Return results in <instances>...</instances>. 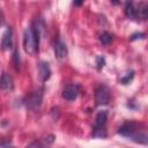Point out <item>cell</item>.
<instances>
[{
	"label": "cell",
	"instance_id": "6da1fadb",
	"mask_svg": "<svg viewBox=\"0 0 148 148\" xmlns=\"http://www.w3.org/2000/svg\"><path fill=\"white\" fill-rule=\"evenodd\" d=\"M118 133L125 138H128L134 142L142 143V145L148 143L147 130L142 124L134 123V121H126L119 127Z\"/></svg>",
	"mask_w": 148,
	"mask_h": 148
},
{
	"label": "cell",
	"instance_id": "7a4b0ae2",
	"mask_svg": "<svg viewBox=\"0 0 148 148\" xmlns=\"http://www.w3.org/2000/svg\"><path fill=\"white\" fill-rule=\"evenodd\" d=\"M39 36H40V32L36 29V27H29V28H27L24 30L23 47H24V51L28 54L35 56L38 52Z\"/></svg>",
	"mask_w": 148,
	"mask_h": 148
},
{
	"label": "cell",
	"instance_id": "3957f363",
	"mask_svg": "<svg viewBox=\"0 0 148 148\" xmlns=\"http://www.w3.org/2000/svg\"><path fill=\"white\" fill-rule=\"evenodd\" d=\"M95 102L97 105H106L110 102V89L106 86L102 84L96 89Z\"/></svg>",
	"mask_w": 148,
	"mask_h": 148
},
{
	"label": "cell",
	"instance_id": "277c9868",
	"mask_svg": "<svg viewBox=\"0 0 148 148\" xmlns=\"http://www.w3.org/2000/svg\"><path fill=\"white\" fill-rule=\"evenodd\" d=\"M42 101H43V92H42V90H37L27 97L25 105H27V108H29L31 110H36L40 106Z\"/></svg>",
	"mask_w": 148,
	"mask_h": 148
},
{
	"label": "cell",
	"instance_id": "5b68a950",
	"mask_svg": "<svg viewBox=\"0 0 148 148\" xmlns=\"http://www.w3.org/2000/svg\"><path fill=\"white\" fill-rule=\"evenodd\" d=\"M79 94V86L75 83H69L67 84L64 90H62V97L67 101H74L76 99Z\"/></svg>",
	"mask_w": 148,
	"mask_h": 148
},
{
	"label": "cell",
	"instance_id": "8992f818",
	"mask_svg": "<svg viewBox=\"0 0 148 148\" xmlns=\"http://www.w3.org/2000/svg\"><path fill=\"white\" fill-rule=\"evenodd\" d=\"M1 47L2 50H9L13 47V30L12 28H7L2 35L1 39Z\"/></svg>",
	"mask_w": 148,
	"mask_h": 148
},
{
	"label": "cell",
	"instance_id": "52a82bcc",
	"mask_svg": "<svg viewBox=\"0 0 148 148\" xmlns=\"http://www.w3.org/2000/svg\"><path fill=\"white\" fill-rule=\"evenodd\" d=\"M14 88V80L13 77L7 74V73H3L0 77V89L1 90H5V91H10L13 90Z\"/></svg>",
	"mask_w": 148,
	"mask_h": 148
},
{
	"label": "cell",
	"instance_id": "ba28073f",
	"mask_svg": "<svg viewBox=\"0 0 148 148\" xmlns=\"http://www.w3.org/2000/svg\"><path fill=\"white\" fill-rule=\"evenodd\" d=\"M67 53H68V50H67L66 44L62 40H58L54 44V54H56V57L59 60H62L67 57Z\"/></svg>",
	"mask_w": 148,
	"mask_h": 148
},
{
	"label": "cell",
	"instance_id": "9c48e42d",
	"mask_svg": "<svg viewBox=\"0 0 148 148\" xmlns=\"http://www.w3.org/2000/svg\"><path fill=\"white\" fill-rule=\"evenodd\" d=\"M39 75H40V79L43 82H46L50 76H51V68H50V65L49 62L46 61H42L40 65H39Z\"/></svg>",
	"mask_w": 148,
	"mask_h": 148
},
{
	"label": "cell",
	"instance_id": "30bf717a",
	"mask_svg": "<svg viewBox=\"0 0 148 148\" xmlns=\"http://www.w3.org/2000/svg\"><path fill=\"white\" fill-rule=\"evenodd\" d=\"M106 120H108V111H105V110L99 111L96 116L95 128H105Z\"/></svg>",
	"mask_w": 148,
	"mask_h": 148
},
{
	"label": "cell",
	"instance_id": "8fae6325",
	"mask_svg": "<svg viewBox=\"0 0 148 148\" xmlns=\"http://www.w3.org/2000/svg\"><path fill=\"white\" fill-rule=\"evenodd\" d=\"M125 15L131 18V20H135L138 17V13H136V6L134 5V2L132 0H128L126 2L125 6Z\"/></svg>",
	"mask_w": 148,
	"mask_h": 148
},
{
	"label": "cell",
	"instance_id": "7c38bea8",
	"mask_svg": "<svg viewBox=\"0 0 148 148\" xmlns=\"http://www.w3.org/2000/svg\"><path fill=\"white\" fill-rule=\"evenodd\" d=\"M136 13H138V17L146 20L147 18V14H148V9H147V5L145 2L139 3V6H136Z\"/></svg>",
	"mask_w": 148,
	"mask_h": 148
},
{
	"label": "cell",
	"instance_id": "4fadbf2b",
	"mask_svg": "<svg viewBox=\"0 0 148 148\" xmlns=\"http://www.w3.org/2000/svg\"><path fill=\"white\" fill-rule=\"evenodd\" d=\"M99 40L103 45H110L113 42V35L109 31H104L102 32V35L99 36Z\"/></svg>",
	"mask_w": 148,
	"mask_h": 148
},
{
	"label": "cell",
	"instance_id": "5bb4252c",
	"mask_svg": "<svg viewBox=\"0 0 148 148\" xmlns=\"http://www.w3.org/2000/svg\"><path fill=\"white\" fill-rule=\"evenodd\" d=\"M133 77H134V72H133V71H131V72L126 73L124 76H121V77H120V82H121L123 84H128V83L133 80Z\"/></svg>",
	"mask_w": 148,
	"mask_h": 148
},
{
	"label": "cell",
	"instance_id": "9a60e30c",
	"mask_svg": "<svg viewBox=\"0 0 148 148\" xmlns=\"http://www.w3.org/2000/svg\"><path fill=\"white\" fill-rule=\"evenodd\" d=\"M13 59H14L15 67H16V68H18V66H20V53H18V50H17V49H15V51H14Z\"/></svg>",
	"mask_w": 148,
	"mask_h": 148
},
{
	"label": "cell",
	"instance_id": "2e32d148",
	"mask_svg": "<svg viewBox=\"0 0 148 148\" xmlns=\"http://www.w3.org/2000/svg\"><path fill=\"white\" fill-rule=\"evenodd\" d=\"M96 65H97V68L98 69H102L103 67H104V65H105V59L103 58V57H97L96 58Z\"/></svg>",
	"mask_w": 148,
	"mask_h": 148
},
{
	"label": "cell",
	"instance_id": "e0dca14e",
	"mask_svg": "<svg viewBox=\"0 0 148 148\" xmlns=\"http://www.w3.org/2000/svg\"><path fill=\"white\" fill-rule=\"evenodd\" d=\"M138 38H141V39L145 38V34H135V35H133L130 39H131V40H134V39H138Z\"/></svg>",
	"mask_w": 148,
	"mask_h": 148
},
{
	"label": "cell",
	"instance_id": "ac0fdd59",
	"mask_svg": "<svg viewBox=\"0 0 148 148\" xmlns=\"http://www.w3.org/2000/svg\"><path fill=\"white\" fill-rule=\"evenodd\" d=\"M83 2H84V0H73L74 6H76V7H80V6H81Z\"/></svg>",
	"mask_w": 148,
	"mask_h": 148
},
{
	"label": "cell",
	"instance_id": "d6986e66",
	"mask_svg": "<svg viewBox=\"0 0 148 148\" xmlns=\"http://www.w3.org/2000/svg\"><path fill=\"white\" fill-rule=\"evenodd\" d=\"M12 143L9 142V141H3V142H0V147H2V146H10Z\"/></svg>",
	"mask_w": 148,
	"mask_h": 148
},
{
	"label": "cell",
	"instance_id": "ffe728a7",
	"mask_svg": "<svg viewBox=\"0 0 148 148\" xmlns=\"http://www.w3.org/2000/svg\"><path fill=\"white\" fill-rule=\"evenodd\" d=\"M110 1H111L113 5H118V3H119V0H110Z\"/></svg>",
	"mask_w": 148,
	"mask_h": 148
},
{
	"label": "cell",
	"instance_id": "44dd1931",
	"mask_svg": "<svg viewBox=\"0 0 148 148\" xmlns=\"http://www.w3.org/2000/svg\"><path fill=\"white\" fill-rule=\"evenodd\" d=\"M2 24V13H1V10H0V25Z\"/></svg>",
	"mask_w": 148,
	"mask_h": 148
}]
</instances>
